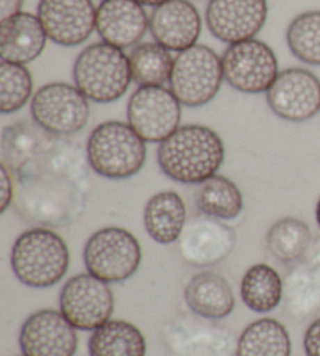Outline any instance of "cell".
Wrapping results in <instances>:
<instances>
[{
	"mask_svg": "<svg viewBox=\"0 0 320 356\" xmlns=\"http://www.w3.org/2000/svg\"><path fill=\"white\" fill-rule=\"evenodd\" d=\"M86 149L67 138L47 133L36 152L13 172L15 205L29 224L69 227L86 213L91 174Z\"/></svg>",
	"mask_w": 320,
	"mask_h": 356,
	"instance_id": "obj_1",
	"label": "cell"
},
{
	"mask_svg": "<svg viewBox=\"0 0 320 356\" xmlns=\"http://www.w3.org/2000/svg\"><path fill=\"white\" fill-rule=\"evenodd\" d=\"M158 164L161 172L182 184H200L217 175L225 161V144L207 125L189 124L159 143Z\"/></svg>",
	"mask_w": 320,
	"mask_h": 356,
	"instance_id": "obj_2",
	"label": "cell"
},
{
	"mask_svg": "<svg viewBox=\"0 0 320 356\" xmlns=\"http://www.w3.org/2000/svg\"><path fill=\"white\" fill-rule=\"evenodd\" d=\"M70 263L69 247L52 228L35 227L19 234L11 249V269L29 288L44 289L61 282Z\"/></svg>",
	"mask_w": 320,
	"mask_h": 356,
	"instance_id": "obj_3",
	"label": "cell"
},
{
	"mask_svg": "<svg viewBox=\"0 0 320 356\" xmlns=\"http://www.w3.org/2000/svg\"><path fill=\"white\" fill-rule=\"evenodd\" d=\"M91 170L110 180H125L141 172L147 158L145 141L122 120L95 127L86 143Z\"/></svg>",
	"mask_w": 320,
	"mask_h": 356,
	"instance_id": "obj_4",
	"label": "cell"
},
{
	"mask_svg": "<svg viewBox=\"0 0 320 356\" xmlns=\"http://www.w3.org/2000/svg\"><path fill=\"white\" fill-rule=\"evenodd\" d=\"M74 81L88 100L97 104L116 102L133 81L130 56L104 41L91 44L77 56Z\"/></svg>",
	"mask_w": 320,
	"mask_h": 356,
	"instance_id": "obj_5",
	"label": "cell"
},
{
	"mask_svg": "<svg viewBox=\"0 0 320 356\" xmlns=\"http://www.w3.org/2000/svg\"><path fill=\"white\" fill-rule=\"evenodd\" d=\"M83 261L91 275L110 284L122 283L138 272L143 250L131 232L120 227H105L88 238Z\"/></svg>",
	"mask_w": 320,
	"mask_h": 356,
	"instance_id": "obj_6",
	"label": "cell"
},
{
	"mask_svg": "<svg viewBox=\"0 0 320 356\" xmlns=\"http://www.w3.org/2000/svg\"><path fill=\"white\" fill-rule=\"evenodd\" d=\"M163 341L172 356H236L238 347L232 328L194 313H182L166 322Z\"/></svg>",
	"mask_w": 320,
	"mask_h": 356,
	"instance_id": "obj_7",
	"label": "cell"
},
{
	"mask_svg": "<svg viewBox=\"0 0 320 356\" xmlns=\"http://www.w3.org/2000/svg\"><path fill=\"white\" fill-rule=\"evenodd\" d=\"M223 80L222 58L205 44H195L178 54L170 75V91L189 108L209 104Z\"/></svg>",
	"mask_w": 320,
	"mask_h": 356,
	"instance_id": "obj_8",
	"label": "cell"
},
{
	"mask_svg": "<svg viewBox=\"0 0 320 356\" xmlns=\"http://www.w3.org/2000/svg\"><path fill=\"white\" fill-rule=\"evenodd\" d=\"M33 122L54 136H72L91 118L89 100L75 85L47 83L33 94L30 105Z\"/></svg>",
	"mask_w": 320,
	"mask_h": 356,
	"instance_id": "obj_9",
	"label": "cell"
},
{
	"mask_svg": "<svg viewBox=\"0 0 320 356\" xmlns=\"http://www.w3.org/2000/svg\"><path fill=\"white\" fill-rule=\"evenodd\" d=\"M114 303L110 283L89 272L70 277L60 291V311L80 332H94L111 321Z\"/></svg>",
	"mask_w": 320,
	"mask_h": 356,
	"instance_id": "obj_10",
	"label": "cell"
},
{
	"mask_svg": "<svg viewBox=\"0 0 320 356\" xmlns=\"http://www.w3.org/2000/svg\"><path fill=\"white\" fill-rule=\"evenodd\" d=\"M223 79L236 91L267 92L278 77V60L271 46L259 40L232 44L222 55Z\"/></svg>",
	"mask_w": 320,
	"mask_h": 356,
	"instance_id": "obj_11",
	"label": "cell"
},
{
	"mask_svg": "<svg viewBox=\"0 0 320 356\" xmlns=\"http://www.w3.org/2000/svg\"><path fill=\"white\" fill-rule=\"evenodd\" d=\"M127 119L145 143H163L180 129L182 104L164 86H139L128 100Z\"/></svg>",
	"mask_w": 320,
	"mask_h": 356,
	"instance_id": "obj_12",
	"label": "cell"
},
{
	"mask_svg": "<svg viewBox=\"0 0 320 356\" xmlns=\"http://www.w3.org/2000/svg\"><path fill=\"white\" fill-rule=\"evenodd\" d=\"M266 94L271 110L287 122H306L320 113V80L306 69L281 71Z\"/></svg>",
	"mask_w": 320,
	"mask_h": 356,
	"instance_id": "obj_13",
	"label": "cell"
},
{
	"mask_svg": "<svg viewBox=\"0 0 320 356\" xmlns=\"http://www.w3.org/2000/svg\"><path fill=\"white\" fill-rule=\"evenodd\" d=\"M236 243L238 236L232 227L202 214L188 220L177 244L184 263L203 269L225 261Z\"/></svg>",
	"mask_w": 320,
	"mask_h": 356,
	"instance_id": "obj_14",
	"label": "cell"
},
{
	"mask_svg": "<svg viewBox=\"0 0 320 356\" xmlns=\"http://www.w3.org/2000/svg\"><path fill=\"white\" fill-rule=\"evenodd\" d=\"M61 311L46 308L35 311L22 323L19 346L22 356H75L79 334Z\"/></svg>",
	"mask_w": 320,
	"mask_h": 356,
	"instance_id": "obj_15",
	"label": "cell"
},
{
	"mask_svg": "<svg viewBox=\"0 0 320 356\" xmlns=\"http://www.w3.org/2000/svg\"><path fill=\"white\" fill-rule=\"evenodd\" d=\"M93 0H41L38 17L47 38L61 47H77L88 41L95 30Z\"/></svg>",
	"mask_w": 320,
	"mask_h": 356,
	"instance_id": "obj_16",
	"label": "cell"
},
{
	"mask_svg": "<svg viewBox=\"0 0 320 356\" xmlns=\"http://www.w3.org/2000/svg\"><path fill=\"white\" fill-rule=\"evenodd\" d=\"M267 19L266 0H209L207 24L214 38L232 46L259 33Z\"/></svg>",
	"mask_w": 320,
	"mask_h": 356,
	"instance_id": "obj_17",
	"label": "cell"
},
{
	"mask_svg": "<svg viewBox=\"0 0 320 356\" xmlns=\"http://www.w3.org/2000/svg\"><path fill=\"white\" fill-rule=\"evenodd\" d=\"M149 27L158 44L180 54L197 44L202 17L189 0H169L152 13Z\"/></svg>",
	"mask_w": 320,
	"mask_h": 356,
	"instance_id": "obj_18",
	"label": "cell"
},
{
	"mask_svg": "<svg viewBox=\"0 0 320 356\" xmlns=\"http://www.w3.org/2000/svg\"><path fill=\"white\" fill-rule=\"evenodd\" d=\"M149 22L138 0H104L97 8L95 30L102 41L124 50L143 40Z\"/></svg>",
	"mask_w": 320,
	"mask_h": 356,
	"instance_id": "obj_19",
	"label": "cell"
},
{
	"mask_svg": "<svg viewBox=\"0 0 320 356\" xmlns=\"http://www.w3.org/2000/svg\"><path fill=\"white\" fill-rule=\"evenodd\" d=\"M47 33L40 17L21 11L0 21V58L16 65H29L46 49Z\"/></svg>",
	"mask_w": 320,
	"mask_h": 356,
	"instance_id": "obj_20",
	"label": "cell"
},
{
	"mask_svg": "<svg viewBox=\"0 0 320 356\" xmlns=\"http://www.w3.org/2000/svg\"><path fill=\"white\" fill-rule=\"evenodd\" d=\"M184 300L191 313L211 321L225 319L236 307L232 284L213 270L198 272L189 280L184 288Z\"/></svg>",
	"mask_w": 320,
	"mask_h": 356,
	"instance_id": "obj_21",
	"label": "cell"
},
{
	"mask_svg": "<svg viewBox=\"0 0 320 356\" xmlns=\"http://www.w3.org/2000/svg\"><path fill=\"white\" fill-rule=\"evenodd\" d=\"M186 224V203L175 191H161L145 203L144 227L155 243L163 245L178 243Z\"/></svg>",
	"mask_w": 320,
	"mask_h": 356,
	"instance_id": "obj_22",
	"label": "cell"
},
{
	"mask_svg": "<svg viewBox=\"0 0 320 356\" xmlns=\"http://www.w3.org/2000/svg\"><path fill=\"white\" fill-rule=\"evenodd\" d=\"M286 313L296 321L311 319L320 311V269L300 259L285 277Z\"/></svg>",
	"mask_w": 320,
	"mask_h": 356,
	"instance_id": "obj_23",
	"label": "cell"
},
{
	"mask_svg": "<svg viewBox=\"0 0 320 356\" xmlns=\"http://www.w3.org/2000/svg\"><path fill=\"white\" fill-rule=\"evenodd\" d=\"M239 294L248 309L266 314L277 309L283 302L285 282L272 266L259 263L248 267L244 273Z\"/></svg>",
	"mask_w": 320,
	"mask_h": 356,
	"instance_id": "obj_24",
	"label": "cell"
},
{
	"mask_svg": "<svg viewBox=\"0 0 320 356\" xmlns=\"http://www.w3.org/2000/svg\"><path fill=\"white\" fill-rule=\"evenodd\" d=\"M89 356H145L147 342L131 322L111 319L94 330L88 341Z\"/></svg>",
	"mask_w": 320,
	"mask_h": 356,
	"instance_id": "obj_25",
	"label": "cell"
},
{
	"mask_svg": "<svg viewBox=\"0 0 320 356\" xmlns=\"http://www.w3.org/2000/svg\"><path fill=\"white\" fill-rule=\"evenodd\" d=\"M236 356H291V336L283 323L262 317L244 328Z\"/></svg>",
	"mask_w": 320,
	"mask_h": 356,
	"instance_id": "obj_26",
	"label": "cell"
},
{
	"mask_svg": "<svg viewBox=\"0 0 320 356\" xmlns=\"http://www.w3.org/2000/svg\"><path fill=\"white\" fill-rule=\"evenodd\" d=\"M195 205L202 214L219 220H233L244 208L238 184L223 175H214L198 184L195 191Z\"/></svg>",
	"mask_w": 320,
	"mask_h": 356,
	"instance_id": "obj_27",
	"label": "cell"
},
{
	"mask_svg": "<svg viewBox=\"0 0 320 356\" xmlns=\"http://www.w3.org/2000/svg\"><path fill=\"white\" fill-rule=\"evenodd\" d=\"M311 243V228L297 218L277 220L269 228L266 238L269 253L281 264H296L303 259Z\"/></svg>",
	"mask_w": 320,
	"mask_h": 356,
	"instance_id": "obj_28",
	"label": "cell"
},
{
	"mask_svg": "<svg viewBox=\"0 0 320 356\" xmlns=\"http://www.w3.org/2000/svg\"><path fill=\"white\" fill-rule=\"evenodd\" d=\"M174 61L170 50L161 44H141L130 54L133 81L138 86H163L170 80Z\"/></svg>",
	"mask_w": 320,
	"mask_h": 356,
	"instance_id": "obj_29",
	"label": "cell"
},
{
	"mask_svg": "<svg viewBox=\"0 0 320 356\" xmlns=\"http://www.w3.org/2000/svg\"><path fill=\"white\" fill-rule=\"evenodd\" d=\"M46 135L47 131L40 125L30 122H16L5 127L0 141L2 164L15 172L35 154Z\"/></svg>",
	"mask_w": 320,
	"mask_h": 356,
	"instance_id": "obj_30",
	"label": "cell"
},
{
	"mask_svg": "<svg viewBox=\"0 0 320 356\" xmlns=\"http://www.w3.org/2000/svg\"><path fill=\"white\" fill-rule=\"evenodd\" d=\"M287 46L292 55L311 66H320V10L306 11L287 27Z\"/></svg>",
	"mask_w": 320,
	"mask_h": 356,
	"instance_id": "obj_31",
	"label": "cell"
},
{
	"mask_svg": "<svg viewBox=\"0 0 320 356\" xmlns=\"http://www.w3.org/2000/svg\"><path fill=\"white\" fill-rule=\"evenodd\" d=\"M33 94V79L27 67L16 63H0V111L16 113L27 105Z\"/></svg>",
	"mask_w": 320,
	"mask_h": 356,
	"instance_id": "obj_32",
	"label": "cell"
},
{
	"mask_svg": "<svg viewBox=\"0 0 320 356\" xmlns=\"http://www.w3.org/2000/svg\"><path fill=\"white\" fill-rule=\"evenodd\" d=\"M0 184H2V203H0V213H5L13 203H15L16 197V181L15 175L11 170L0 163Z\"/></svg>",
	"mask_w": 320,
	"mask_h": 356,
	"instance_id": "obj_33",
	"label": "cell"
},
{
	"mask_svg": "<svg viewBox=\"0 0 320 356\" xmlns=\"http://www.w3.org/2000/svg\"><path fill=\"white\" fill-rule=\"evenodd\" d=\"M306 356H320V317L312 321L303 336Z\"/></svg>",
	"mask_w": 320,
	"mask_h": 356,
	"instance_id": "obj_34",
	"label": "cell"
},
{
	"mask_svg": "<svg viewBox=\"0 0 320 356\" xmlns=\"http://www.w3.org/2000/svg\"><path fill=\"white\" fill-rule=\"evenodd\" d=\"M24 0H0V21L21 13Z\"/></svg>",
	"mask_w": 320,
	"mask_h": 356,
	"instance_id": "obj_35",
	"label": "cell"
},
{
	"mask_svg": "<svg viewBox=\"0 0 320 356\" xmlns=\"http://www.w3.org/2000/svg\"><path fill=\"white\" fill-rule=\"evenodd\" d=\"M303 259L306 263L316 266L320 269V238L312 239L310 249H308V252H306Z\"/></svg>",
	"mask_w": 320,
	"mask_h": 356,
	"instance_id": "obj_36",
	"label": "cell"
},
{
	"mask_svg": "<svg viewBox=\"0 0 320 356\" xmlns=\"http://www.w3.org/2000/svg\"><path fill=\"white\" fill-rule=\"evenodd\" d=\"M138 2L143 6H153V8H158V6L164 5L169 0H138Z\"/></svg>",
	"mask_w": 320,
	"mask_h": 356,
	"instance_id": "obj_37",
	"label": "cell"
},
{
	"mask_svg": "<svg viewBox=\"0 0 320 356\" xmlns=\"http://www.w3.org/2000/svg\"><path fill=\"white\" fill-rule=\"evenodd\" d=\"M316 220H317V224L320 227V199H319L317 207H316Z\"/></svg>",
	"mask_w": 320,
	"mask_h": 356,
	"instance_id": "obj_38",
	"label": "cell"
}]
</instances>
